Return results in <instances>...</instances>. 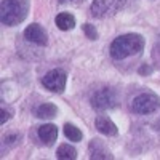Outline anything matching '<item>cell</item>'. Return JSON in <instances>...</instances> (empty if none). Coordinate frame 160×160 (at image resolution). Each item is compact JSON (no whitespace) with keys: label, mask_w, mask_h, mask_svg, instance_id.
I'll use <instances>...</instances> for the list:
<instances>
[{"label":"cell","mask_w":160,"mask_h":160,"mask_svg":"<svg viewBox=\"0 0 160 160\" xmlns=\"http://www.w3.org/2000/svg\"><path fill=\"white\" fill-rule=\"evenodd\" d=\"M66 82H68V75L62 69H51L42 78L43 87L53 93H62L66 90Z\"/></svg>","instance_id":"obj_6"},{"label":"cell","mask_w":160,"mask_h":160,"mask_svg":"<svg viewBox=\"0 0 160 160\" xmlns=\"http://www.w3.org/2000/svg\"><path fill=\"white\" fill-rule=\"evenodd\" d=\"M37 135H38L40 141H42L43 144L51 146L53 142L56 141V138H58V127L53 125V123H45L42 127H38Z\"/></svg>","instance_id":"obj_9"},{"label":"cell","mask_w":160,"mask_h":160,"mask_svg":"<svg viewBox=\"0 0 160 160\" xmlns=\"http://www.w3.org/2000/svg\"><path fill=\"white\" fill-rule=\"evenodd\" d=\"M35 115L38 118H53V117H56L58 115V108L53 102H43V104H40L38 108L35 109Z\"/></svg>","instance_id":"obj_12"},{"label":"cell","mask_w":160,"mask_h":160,"mask_svg":"<svg viewBox=\"0 0 160 160\" xmlns=\"http://www.w3.org/2000/svg\"><path fill=\"white\" fill-rule=\"evenodd\" d=\"M82 29H83V34L87 35V38H90V40H96L98 38V31H96V28L93 24L87 22V24L82 26Z\"/></svg>","instance_id":"obj_16"},{"label":"cell","mask_w":160,"mask_h":160,"mask_svg":"<svg viewBox=\"0 0 160 160\" xmlns=\"http://www.w3.org/2000/svg\"><path fill=\"white\" fill-rule=\"evenodd\" d=\"M152 58H154V61L158 64V68H160V42L154 47V50H152Z\"/></svg>","instance_id":"obj_17"},{"label":"cell","mask_w":160,"mask_h":160,"mask_svg":"<svg viewBox=\"0 0 160 160\" xmlns=\"http://www.w3.org/2000/svg\"><path fill=\"white\" fill-rule=\"evenodd\" d=\"M88 152H90V158L93 160H99V158H104V160H112L114 155L111 154V151L106 148L102 144L101 139H91L90 146H88Z\"/></svg>","instance_id":"obj_8"},{"label":"cell","mask_w":160,"mask_h":160,"mask_svg":"<svg viewBox=\"0 0 160 160\" xmlns=\"http://www.w3.org/2000/svg\"><path fill=\"white\" fill-rule=\"evenodd\" d=\"M21 133H8V135H5L3 136V142L7 144V146H16V144H19L21 142Z\"/></svg>","instance_id":"obj_15"},{"label":"cell","mask_w":160,"mask_h":160,"mask_svg":"<svg viewBox=\"0 0 160 160\" xmlns=\"http://www.w3.org/2000/svg\"><path fill=\"white\" fill-rule=\"evenodd\" d=\"M91 108L95 111H108V109H112L114 106L117 104V95L112 88H101V90H96L95 93L91 95Z\"/></svg>","instance_id":"obj_5"},{"label":"cell","mask_w":160,"mask_h":160,"mask_svg":"<svg viewBox=\"0 0 160 160\" xmlns=\"http://www.w3.org/2000/svg\"><path fill=\"white\" fill-rule=\"evenodd\" d=\"M146 40L139 34H123L118 35L111 43V56L117 61H122L131 56H136L144 50Z\"/></svg>","instance_id":"obj_1"},{"label":"cell","mask_w":160,"mask_h":160,"mask_svg":"<svg viewBox=\"0 0 160 160\" xmlns=\"http://www.w3.org/2000/svg\"><path fill=\"white\" fill-rule=\"evenodd\" d=\"M139 74H152V68L148 64H142L141 69H139Z\"/></svg>","instance_id":"obj_19"},{"label":"cell","mask_w":160,"mask_h":160,"mask_svg":"<svg viewBox=\"0 0 160 160\" xmlns=\"http://www.w3.org/2000/svg\"><path fill=\"white\" fill-rule=\"evenodd\" d=\"M29 0H2L0 5V19L3 26H18L28 18Z\"/></svg>","instance_id":"obj_2"},{"label":"cell","mask_w":160,"mask_h":160,"mask_svg":"<svg viewBox=\"0 0 160 160\" xmlns=\"http://www.w3.org/2000/svg\"><path fill=\"white\" fill-rule=\"evenodd\" d=\"M127 0H93L90 11L95 18H109L123 8Z\"/></svg>","instance_id":"obj_4"},{"label":"cell","mask_w":160,"mask_h":160,"mask_svg":"<svg viewBox=\"0 0 160 160\" xmlns=\"http://www.w3.org/2000/svg\"><path fill=\"white\" fill-rule=\"evenodd\" d=\"M59 3H66V2H77V0H58Z\"/></svg>","instance_id":"obj_20"},{"label":"cell","mask_w":160,"mask_h":160,"mask_svg":"<svg viewBox=\"0 0 160 160\" xmlns=\"http://www.w3.org/2000/svg\"><path fill=\"white\" fill-rule=\"evenodd\" d=\"M131 109H133V112H136L139 115L154 114L160 109V96L152 91L141 93V95H138L131 101Z\"/></svg>","instance_id":"obj_3"},{"label":"cell","mask_w":160,"mask_h":160,"mask_svg":"<svg viewBox=\"0 0 160 160\" xmlns=\"http://www.w3.org/2000/svg\"><path fill=\"white\" fill-rule=\"evenodd\" d=\"M24 38L28 40V42L34 43V45H38V47H45L47 42H48V35H47L45 29L40 24H37V22H34V24H31V26L26 28Z\"/></svg>","instance_id":"obj_7"},{"label":"cell","mask_w":160,"mask_h":160,"mask_svg":"<svg viewBox=\"0 0 160 160\" xmlns=\"http://www.w3.org/2000/svg\"><path fill=\"white\" fill-rule=\"evenodd\" d=\"M55 22L58 26V29L61 31H71L74 29V26H75V18L74 15H71V13H59V15L55 18Z\"/></svg>","instance_id":"obj_11"},{"label":"cell","mask_w":160,"mask_h":160,"mask_svg":"<svg viewBox=\"0 0 160 160\" xmlns=\"http://www.w3.org/2000/svg\"><path fill=\"white\" fill-rule=\"evenodd\" d=\"M95 125H96L98 131H99V133H102V135H106V136H115L117 133H118V130H117L115 123L112 122V120H111L109 117H104V115L96 117Z\"/></svg>","instance_id":"obj_10"},{"label":"cell","mask_w":160,"mask_h":160,"mask_svg":"<svg viewBox=\"0 0 160 160\" xmlns=\"http://www.w3.org/2000/svg\"><path fill=\"white\" fill-rule=\"evenodd\" d=\"M56 157L62 158V160H74V158H77V151L71 144H61L56 151Z\"/></svg>","instance_id":"obj_13"},{"label":"cell","mask_w":160,"mask_h":160,"mask_svg":"<svg viewBox=\"0 0 160 160\" xmlns=\"http://www.w3.org/2000/svg\"><path fill=\"white\" fill-rule=\"evenodd\" d=\"M64 136L74 141V142H78V141H82L83 138V133L80 131V128H77L75 125H71V123H66L64 125Z\"/></svg>","instance_id":"obj_14"},{"label":"cell","mask_w":160,"mask_h":160,"mask_svg":"<svg viewBox=\"0 0 160 160\" xmlns=\"http://www.w3.org/2000/svg\"><path fill=\"white\" fill-rule=\"evenodd\" d=\"M10 117H11V112L7 111L5 108H2V118H0V123L5 125V123H7V120H10Z\"/></svg>","instance_id":"obj_18"}]
</instances>
